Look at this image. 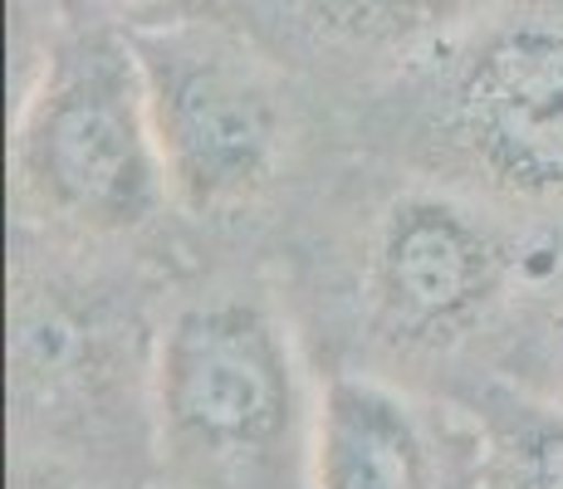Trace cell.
<instances>
[{"instance_id":"1","label":"cell","mask_w":563,"mask_h":489,"mask_svg":"<svg viewBox=\"0 0 563 489\" xmlns=\"http://www.w3.org/2000/svg\"><path fill=\"white\" fill-rule=\"evenodd\" d=\"M387 84L383 123L427 181L563 225V0H500Z\"/></svg>"},{"instance_id":"2","label":"cell","mask_w":563,"mask_h":489,"mask_svg":"<svg viewBox=\"0 0 563 489\" xmlns=\"http://www.w3.org/2000/svg\"><path fill=\"white\" fill-rule=\"evenodd\" d=\"M313 411L265 293L187 299L157 333L153 465L167 489H309Z\"/></svg>"},{"instance_id":"3","label":"cell","mask_w":563,"mask_h":489,"mask_svg":"<svg viewBox=\"0 0 563 489\" xmlns=\"http://www.w3.org/2000/svg\"><path fill=\"white\" fill-rule=\"evenodd\" d=\"M10 187L20 225L79 245L133 241L167 215L143 64L123 25L59 15L20 89Z\"/></svg>"},{"instance_id":"4","label":"cell","mask_w":563,"mask_h":489,"mask_svg":"<svg viewBox=\"0 0 563 489\" xmlns=\"http://www.w3.org/2000/svg\"><path fill=\"white\" fill-rule=\"evenodd\" d=\"M79 241L35 225L10 255L5 391L20 455L108 460L123 451L128 416L153 431L157 333L133 289L79 265Z\"/></svg>"},{"instance_id":"5","label":"cell","mask_w":563,"mask_h":489,"mask_svg":"<svg viewBox=\"0 0 563 489\" xmlns=\"http://www.w3.org/2000/svg\"><path fill=\"white\" fill-rule=\"evenodd\" d=\"M143 64L172 211L235 221L269 196L295 147L285 54L241 15L177 5L123 20Z\"/></svg>"},{"instance_id":"6","label":"cell","mask_w":563,"mask_h":489,"mask_svg":"<svg viewBox=\"0 0 563 489\" xmlns=\"http://www.w3.org/2000/svg\"><path fill=\"white\" fill-rule=\"evenodd\" d=\"M515 215L427 181L387 196L363 241V323L402 357H446L510 303L529 269Z\"/></svg>"},{"instance_id":"7","label":"cell","mask_w":563,"mask_h":489,"mask_svg":"<svg viewBox=\"0 0 563 489\" xmlns=\"http://www.w3.org/2000/svg\"><path fill=\"white\" fill-rule=\"evenodd\" d=\"M309 489H481L471 411L427 407L367 373L329 377L313 411Z\"/></svg>"},{"instance_id":"8","label":"cell","mask_w":563,"mask_h":489,"mask_svg":"<svg viewBox=\"0 0 563 489\" xmlns=\"http://www.w3.org/2000/svg\"><path fill=\"white\" fill-rule=\"evenodd\" d=\"M500 0H235L265 45L349 74H393Z\"/></svg>"},{"instance_id":"9","label":"cell","mask_w":563,"mask_h":489,"mask_svg":"<svg viewBox=\"0 0 563 489\" xmlns=\"http://www.w3.org/2000/svg\"><path fill=\"white\" fill-rule=\"evenodd\" d=\"M465 411L481 436V489H563V401L475 387Z\"/></svg>"},{"instance_id":"10","label":"cell","mask_w":563,"mask_h":489,"mask_svg":"<svg viewBox=\"0 0 563 489\" xmlns=\"http://www.w3.org/2000/svg\"><path fill=\"white\" fill-rule=\"evenodd\" d=\"M539 367L549 377V391L563 401V299L554 303V313L544 319V333H539Z\"/></svg>"},{"instance_id":"11","label":"cell","mask_w":563,"mask_h":489,"mask_svg":"<svg viewBox=\"0 0 563 489\" xmlns=\"http://www.w3.org/2000/svg\"><path fill=\"white\" fill-rule=\"evenodd\" d=\"M74 5H103V10H128L133 20L162 15V10H177L181 0H74Z\"/></svg>"}]
</instances>
